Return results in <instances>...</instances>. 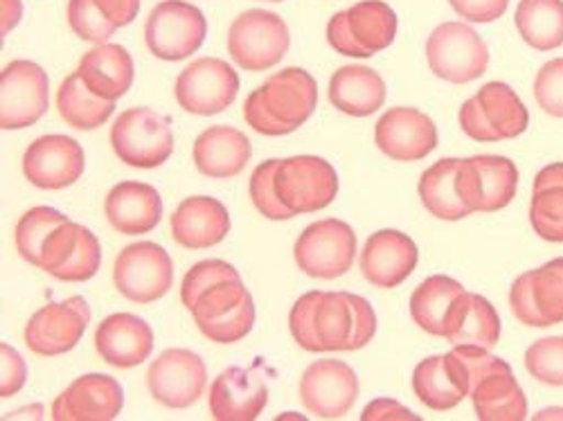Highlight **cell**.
Masks as SVG:
<instances>
[{"label":"cell","mask_w":563,"mask_h":421,"mask_svg":"<svg viewBox=\"0 0 563 421\" xmlns=\"http://www.w3.org/2000/svg\"><path fill=\"white\" fill-rule=\"evenodd\" d=\"M289 326L307 352H356L377 334V313L361 296L311 291L294 304Z\"/></svg>","instance_id":"obj_1"},{"label":"cell","mask_w":563,"mask_h":421,"mask_svg":"<svg viewBox=\"0 0 563 421\" xmlns=\"http://www.w3.org/2000/svg\"><path fill=\"white\" fill-rule=\"evenodd\" d=\"M316 104V79L305 68H285L251 92L244 118L262 135H289L313 115Z\"/></svg>","instance_id":"obj_2"},{"label":"cell","mask_w":563,"mask_h":421,"mask_svg":"<svg viewBox=\"0 0 563 421\" xmlns=\"http://www.w3.org/2000/svg\"><path fill=\"white\" fill-rule=\"evenodd\" d=\"M397 25V14L384 0H361L330 19L327 41L343 57L369 59L393 45Z\"/></svg>","instance_id":"obj_3"},{"label":"cell","mask_w":563,"mask_h":421,"mask_svg":"<svg viewBox=\"0 0 563 421\" xmlns=\"http://www.w3.org/2000/svg\"><path fill=\"white\" fill-rule=\"evenodd\" d=\"M530 113L516 90L503 81L485 84L460 109L462 131L476 143H498L528 131Z\"/></svg>","instance_id":"obj_4"},{"label":"cell","mask_w":563,"mask_h":421,"mask_svg":"<svg viewBox=\"0 0 563 421\" xmlns=\"http://www.w3.org/2000/svg\"><path fill=\"white\" fill-rule=\"evenodd\" d=\"M273 187L279 203L298 217L332 206L339 195V176L324 158L291 156L277 160Z\"/></svg>","instance_id":"obj_5"},{"label":"cell","mask_w":563,"mask_h":421,"mask_svg":"<svg viewBox=\"0 0 563 421\" xmlns=\"http://www.w3.org/2000/svg\"><path fill=\"white\" fill-rule=\"evenodd\" d=\"M192 318L199 332L219 345L240 343L255 326V302L240 279L223 282L203 291L192 307Z\"/></svg>","instance_id":"obj_6"},{"label":"cell","mask_w":563,"mask_h":421,"mask_svg":"<svg viewBox=\"0 0 563 421\" xmlns=\"http://www.w3.org/2000/svg\"><path fill=\"white\" fill-rule=\"evenodd\" d=\"M291 34L282 16L266 10H249L232 21L228 53L242 70L264 73L287 57Z\"/></svg>","instance_id":"obj_7"},{"label":"cell","mask_w":563,"mask_h":421,"mask_svg":"<svg viewBox=\"0 0 563 421\" xmlns=\"http://www.w3.org/2000/svg\"><path fill=\"white\" fill-rule=\"evenodd\" d=\"M109 137L115 156L129 167L156 169L174 154L169 120L147 107L120 113Z\"/></svg>","instance_id":"obj_8"},{"label":"cell","mask_w":563,"mask_h":421,"mask_svg":"<svg viewBox=\"0 0 563 421\" xmlns=\"http://www.w3.org/2000/svg\"><path fill=\"white\" fill-rule=\"evenodd\" d=\"M427 59L431 70L451 84L481 79L489 66L485 38L466 23H442L427 41Z\"/></svg>","instance_id":"obj_9"},{"label":"cell","mask_w":563,"mask_h":421,"mask_svg":"<svg viewBox=\"0 0 563 421\" xmlns=\"http://www.w3.org/2000/svg\"><path fill=\"white\" fill-rule=\"evenodd\" d=\"M208 23L199 8L185 0H163L145 23V43L150 53L163 62H183L192 57L206 41Z\"/></svg>","instance_id":"obj_10"},{"label":"cell","mask_w":563,"mask_h":421,"mask_svg":"<svg viewBox=\"0 0 563 421\" xmlns=\"http://www.w3.org/2000/svg\"><path fill=\"white\" fill-rule=\"evenodd\" d=\"M115 289L135 304H150L165 298L174 285V262L169 253L154 242H137L115 259Z\"/></svg>","instance_id":"obj_11"},{"label":"cell","mask_w":563,"mask_h":421,"mask_svg":"<svg viewBox=\"0 0 563 421\" xmlns=\"http://www.w3.org/2000/svg\"><path fill=\"white\" fill-rule=\"evenodd\" d=\"M356 255V235L341 219H322L302 230L294 257L298 268L316 279H336L345 275Z\"/></svg>","instance_id":"obj_12"},{"label":"cell","mask_w":563,"mask_h":421,"mask_svg":"<svg viewBox=\"0 0 563 421\" xmlns=\"http://www.w3.org/2000/svg\"><path fill=\"white\" fill-rule=\"evenodd\" d=\"M174 92L183 111L192 115H217L238 100L240 75L223 59L203 57L178 75Z\"/></svg>","instance_id":"obj_13"},{"label":"cell","mask_w":563,"mask_h":421,"mask_svg":"<svg viewBox=\"0 0 563 421\" xmlns=\"http://www.w3.org/2000/svg\"><path fill=\"white\" fill-rule=\"evenodd\" d=\"M519 187V169L505 156L462 158L457 167V195L474 212H498L507 208Z\"/></svg>","instance_id":"obj_14"},{"label":"cell","mask_w":563,"mask_h":421,"mask_svg":"<svg viewBox=\"0 0 563 421\" xmlns=\"http://www.w3.org/2000/svg\"><path fill=\"white\" fill-rule=\"evenodd\" d=\"M516 320L545 330L563 322V257L516 277L509 289Z\"/></svg>","instance_id":"obj_15"},{"label":"cell","mask_w":563,"mask_h":421,"mask_svg":"<svg viewBox=\"0 0 563 421\" xmlns=\"http://www.w3.org/2000/svg\"><path fill=\"white\" fill-rule=\"evenodd\" d=\"M48 75L38 64H8L0 73V126L16 131L36 124L48 111Z\"/></svg>","instance_id":"obj_16"},{"label":"cell","mask_w":563,"mask_h":421,"mask_svg":"<svg viewBox=\"0 0 563 421\" xmlns=\"http://www.w3.org/2000/svg\"><path fill=\"white\" fill-rule=\"evenodd\" d=\"M208 386V367L203 358L190 350L163 352L147 372V388L152 397L172 408L183 410L195 406Z\"/></svg>","instance_id":"obj_17"},{"label":"cell","mask_w":563,"mask_h":421,"mask_svg":"<svg viewBox=\"0 0 563 421\" xmlns=\"http://www.w3.org/2000/svg\"><path fill=\"white\" fill-rule=\"evenodd\" d=\"M90 322V307L81 296L41 307L25 326V345L38 356H59L77 347Z\"/></svg>","instance_id":"obj_18"},{"label":"cell","mask_w":563,"mask_h":421,"mask_svg":"<svg viewBox=\"0 0 563 421\" xmlns=\"http://www.w3.org/2000/svg\"><path fill=\"white\" fill-rule=\"evenodd\" d=\"M300 399L313 417L339 419L347 414L358 399L356 372L336 358L316 361L302 374Z\"/></svg>","instance_id":"obj_19"},{"label":"cell","mask_w":563,"mask_h":421,"mask_svg":"<svg viewBox=\"0 0 563 421\" xmlns=\"http://www.w3.org/2000/svg\"><path fill=\"white\" fill-rule=\"evenodd\" d=\"M84 167V149L70 135H41L23 156L25 178L41 190H64L75 185Z\"/></svg>","instance_id":"obj_20"},{"label":"cell","mask_w":563,"mask_h":421,"mask_svg":"<svg viewBox=\"0 0 563 421\" xmlns=\"http://www.w3.org/2000/svg\"><path fill=\"white\" fill-rule=\"evenodd\" d=\"M377 147L397 163L424 160L438 147V126L419 109L397 107L386 111L374 129Z\"/></svg>","instance_id":"obj_21"},{"label":"cell","mask_w":563,"mask_h":421,"mask_svg":"<svg viewBox=\"0 0 563 421\" xmlns=\"http://www.w3.org/2000/svg\"><path fill=\"white\" fill-rule=\"evenodd\" d=\"M124 406L122 386L109 374H84L53 403L55 421H111Z\"/></svg>","instance_id":"obj_22"},{"label":"cell","mask_w":563,"mask_h":421,"mask_svg":"<svg viewBox=\"0 0 563 421\" xmlns=\"http://www.w3.org/2000/svg\"><path fill=\"white\" fill-rule=\"evenodd\" d=\"M419 264L415 242L399 230H379L369 235L361 253V273L372 287L395 289Z\"/></svg>","instance_id":"obj_23"},{"label":"cell","mask_w":563,"mask_h":421,"mask_svg":"<svg viewBox=\"0 0 563 421\" xmlns=\"http://www.w3.org/2000/svg\"><path fill=\"white\" fill-rule=\"evenodd\" d=\"M412 390L427 408L446 412L472 395V377H468L466 363L453 347L449 354L429 356L415 367Z\"/></svg>","instance_id":"obj_24"},{"label":"cell","mask_w":563,"mask_h":421,"mask_svg":"<svg viewBox=\"0 0 563 421\" xmlns=\"http://www.w3.org/2000/svg\"><path fill=\"white\" fill-rule=\"evenodd\" d=\"M266 401V381L253 367H228L210 388V412L217 421H253Z\"/></svg>","instance_id":"obj_25"},{"label":"cell","mask_w":563,"mask_h":421,"mask_svg":"<svg viewBox=\"0 0 563 421\" xmlns=\"http://www.w3.org/2000/svg\"><path fill=\"white\" fill-rule=\"evenodd\" d=\"M96 350L107 365L131 369L150 358L154 350V332L143 318L133 313H113L98 326Z\"/></svg>","instance_id":"obj_26"},{"label":"cell","mask_w":563,"mask_h":421,"mask_svg":"<svg viewBox=\"0 0 563 421\" xmlns=\"http://www.w3.org/2000/svg\"><path fill=\"white\" fill-rule=\"evenodd\" d=\"M172 237L187 251H203L221 244L230 232L225 206L212 197L185 199L172 214Z\"/></svg>","instance_id":"obj_27"},{"label":"cell","mask_w":563,"mask_h":421,"mask_svg":"<svg viewBox=\"0 0 563 421\" xmlns=\"http://www.w3.org/2000/svg\"><path fill=\"white\" fill-rule=\"evenodd\" d=\"M104 214L120 235H147L163 219V201L152 185L124 180L107 195Z\"/></svg>","instance_id":"obj_28"},{"label":"cell","mask_w":563,"mask_h":421,"mask_svg":"<svg viewBox=\"0 0 563 421\" xmlns=\"http://www.w3.org/2000/svg\"><path fill=\"white\" fill-rule=\"evenodd\" d=\"M455 345H476L492 350L500 339V318L492 302L478 293L462 291L444 320V336Z\"/></svg>","instance_id":"obj_29"},{"label":"cell","mask_w":563,"mask_h":421,"mask_svg":"<svg viewBox=\"0 0 563 421\" xmlns=\"http://www.w3.org/2000/svg\"><path fill=\"white\" fill-rule=\"evenodd\" d=\"M249 160V137L234 126H210L195 140V165L208 178H234L244 171Z\"/></svg>","instance_id":"obj_30"},{"label":"cell","mask_w":563,"mask_h":421,"mask_svg":"<svg viewBox=\"0 0 563 421\" xmlns=\"http://www.w3.org/2000/svg\"><path fill=\"white\" fill-rule=\"evenodd\" d=\"M330 102L341 113L352 118H367L377 113L386 102L384 77L367 66H343L332 75Z\"/></svg>","instance_id":"obj_31"},{"label":"cell","mask_w":563,"mask_h":421,"mask_svg":"<svg viewBox=\"0 0 563 421\" xmlns=\"http://www.w3.org/2000/svg\"><path fill=\"white\" fill-rule=\"evenodd\" d=\"M77 73L96 96L115 102L133 84V59L122 45L100 43L81 57Z\"/></svg>","instance_id":"obj_32"},{"label":"cell","mask_w":563,"mask_h":421,"mask_svg":"<svg viewBox=\"0 0 563 421\" xmlns=\"http://www.w3.org/2000/svg\"><path fill=\"white\" fill-rule=\"evenodd\" d=\"M481 421H523L528 419V399L514 372H492L468 395Z\"/></svg>","instance_id":"obj_33"},{"label":"cell","mask_w":563,"mask_h":421,"mask_svg":"<svg viewBox=\"0 0 563 421\" xmlns=\"http://www.w3.org/2000/svg\"><path fill=\"white\" fill-rule=\"evenodd\" d=\"M530 223L541 240L563 244V163H552L537 174Z\"/></svg>","instance_id":"obj_34"},{"label":"cell","mask_w":563,"mask_h":421,"mask_svg":"<svg viewBox=\"0 0 563 421\" xmlns=\"http://www.w3.org/2000/svg\"><path fill=\"white\" fill-rule=\"evenodd\" d=\"M462 158H442L419 178V199L424 208L444 221H460L472 214L457 195V167Z\"/></svg>","instance_id":"obj_35"},{"label":"cell","mask_w":563,"mask_h":421,"mask_svg":"<svg viewBox=\"0 0 563 421\" xmlns=\"http://www.w3.org/2000/svg\"><path fill=\"white\" fill-rule=\"evenodd\" d=\"M57 109L64 122L77 131H92L109 122L115 111V102L104 100L92 92L79 73L64 79L57 92Z\"/></svg>","instance_id":"obj_36"},{"label":"cell","mask_w":563,"mask_h":421,"mask_svg":"<svg viewBox=\"0 0 563 421\" xmlns=\"http://www.w3.org/2000/svg\"><path fill=\"white\" fill-rule=\"evenodd\" d=\"M514 21L523 41L539 53L563 45V0H521Z\"/></svg>","instance_id":"obj_37"},{"label":"cell","mask_w":563,"mask_h":421,"mask_svg":"<svg viewBox=\"0 0 563 421\" xmlns=\"http://www.w3.org/2000/svg\"><path fill=\"white\" fill-rule=\"evenodd\" d=\"M464 287L446 275H431L410 296L412 320L431 336H444V320Z\"/></svg>","instance_id":"obj_38"},{"label":"cell","mask_w":563,"mask_h":421,"mask_svg":"<svg viewBox=\"0 0 563 421\" xmlns=\"http://www.w3.org/2000/svg\"><path fill=\"white\" fill-rule=\"evenodd\" d=\"M66 221H68V217L64 212H59L55 208H48V206L27 210L21 217L19 225H16V248H19V255L27 264L38 266L45 240L51 237V232L55 228H59Z\"/></svg>","instance_id":"obj_39"},{"label":"cell","mask_w":563,"mask_h":421,"mask_svg":"<svg viewBox=\"0 0 563 421\" xmlns=\"http://www.w3.org/2000/svg\"><path fill=\"white\" fill-rule=\"evenodd\" d=\"M223 279H240V273L228 262L221 259H203L185 273L180 285V302L187 311H192L199 296L210 287L223 282Z\"/></svg>","instance_id":"obj_40"},{"label":"cell","mask_w":563,"mask_h":421,"mask_svg":"<svg viewBox=\"0 0 563 421\" xmlns=\"http://www.w3.org/2000/svg\"><path fill=\"white\" fill-rule=\"evenodd\" d=\"M526 369L545 386H563V336L539 339L526 352Z\"/></svg>","instance_id":"obj_41"},{"label":"cell","mask_w":563,"mask_h":421,"mask_svg":"<svg viewBox=\"0 0 563 421\" xmlns=\"http://www.w3.org/2000/svg\"><path fill=\"white\" fill-rule=\"evenodd\" d=\"M68 23L73 32L88 43H107L118 30L92 0H70Z\"/></svg>","instance_id":"obj_42"},{"label":"cell","mask_w":563,"mask_h":421,"mask_svg":"<svg viewBox=\"0 0 563 421\" xmlns=\"http://www.w3.org/2000/svg\"><path fill=\"white\" fill-rule=\"evenodd\" d=\"M275 165L277 160H264L262 165L255 167V171L251 174V201L262 217L271 221H287L294 214L279 203L275 195V187H273Z\"/></svg>","instance_id":"obj_43"},{"label":"cell","mask_w":563,"mask_h":421,"mask_svg":"<svg viewBox=\"0 0 563 421\" xmlns=\"http://www.w3.org/2000/svg\"><path fill=\"white\" fill-rule=\"evenodd\" d=\"M534 98L548 115L563 118V57L548 62L537 73Z\"/></svg>","instance_id":"obj_44"},{"label":"cell","mask_w":563,"mask_h":421,"mask_svg":"<svg viewBox=\"0 0 563 421\" xmlns=\"http://www.w3.org/2000/svg\"><path fill=\"white\" fill-rule=\"evenodd\" d=\"M449 5L468 23H492L507 12L509 0H449Z\"/></svg>","instance_id":"obj_45"},{"label":"cell","mask_w":563,"mask_h":421,"mask_svg":"<svg viewBox=\"0 0 563 421\" xmlns=\"http://www.w3.org/2000/svg\"><path fill=\"white\" fill-rule=\"evenodd\" d=\"M0 356H3V379H0V397L8 399V397H14L23 390V386L27 381V367H25V361L21 358V354L8 343H0Z\"/></svg>","instance_id":"obj_46"},{"label":"cell","mask_w":563,"mask_h":421,"mask_svg":"<svg viewBox=\"0 0 563 421\" xmlns=\"http://www.w3.org/2000/svg\"><path fill=\"white\" fill-rule=\"evenodd\" d=\"M386 419H395V421H417L419 417L412 414L408 408H404L401 403H397L395 399H377L372 401L363 414H361V421H386Z\"/></svg>","instance_id":"obj_47"},{"label":"cell","mask_w":563,"mask_h":421,"mask_svg":"<svg viewBox=\"0 0 563 421\" xmlns=\"http://www.w3.org/2000/svg\"><path fill=\"white\" fill-rule=\"evenodd\" d=\"M102 14L120 30L129 23H133V19L140 12V0H92Z\"/></svg>","instance_id":"obj_48"},{"label":"cell","mask_w":563,"mask_h":421,"mask_svg":"<svg viewBox=\"0 0 563 421\" xmlns=\"http://www.w3.org/2000/svg\"><path fill=\"white\" fill-rule=\"evenodd\" d=\"M0 8H3V27H0V32L8 36L19 25L23 16V5L21 0H0Z\"/></svg>","instance_id":"obj_49"},{"label":"cell","mask_w":563,"mask_h":421,"mask_svg":"<svg viewBox=\"0 0 563 421\" xmlns=\"http://www.w3.org/2000/svg\"><path fill=\"white\" fill-rule=\"evenodd\" d=\"M268 3H285V0H268Z\"/></svg>","instance_id":"obj_50"}]
</instances>
